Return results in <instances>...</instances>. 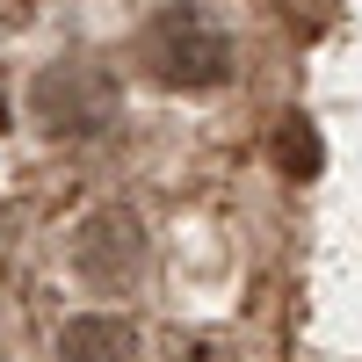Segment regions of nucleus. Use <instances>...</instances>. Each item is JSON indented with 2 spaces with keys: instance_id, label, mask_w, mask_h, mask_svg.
Wrapping results in <instances>:
<instances>
[{
  "instance_id": "nucleus-2",
  "label": "nucleus",
  "mask_w": 362,
  "mask_h": 362,
  "mask_svg": "<svg viewBox=\"0 0 362 362\" xmlns=\"http://www.w3.org/2000/svg\"><path fill=\"white\" fill-rule=\"evenodd\" d=\"M73 268H80L87 290H109V297L131 290L145 276V225H138V210H124V203L95 210V218L73 232Z\"/></svg>"
},
{
  "instance_id": "nucleus-4",
  "label": "nucleus",
  "mask_w": 362,
  "mask_h": 362,
  "mask_svg": "<svg viewBox=\"0 0 362 362\" xmlns=\"http://www.w3.org/2000/svg\"><path fill=\"white\" fill-rule=\"evenodd\" d=\"M138 355V326L124 312H80L58 334V362H131Z\"/></svg>"
},
{
  "instance_id": "nucleus-3",
  "label": "nucleus",
  "mask_w": 362,
  "mask_h": 362,
  "mask_svg": "<svg viewBox=\"0 0 362 362\" xmlns=\"http://www.w3.org/2000/svg\"><path fill=\"white\" fill-rule=\"evenodd\" d=\"M29 102H37V124L51 138H87V131H102L116 116V80L102 66L66 58V66H51L37 87H29Z\"/></svg>"
},
{
  "instance_id": "nucleus-5",
  "label": "nucleus",
  "mask_w": 362,
  "mask_h": 362,
  "mask_svg": "<svg viewBox=\"0 0 362 362\" xmlns=\"http://www.w3.org/2000/svg\"><path fill=\"white\" fill-rule=\"evenodd\" d=\"M268 153H276V167H283L290 181H312L319 160H326V145H319V131H312V116H283L276 138H268Z\"/></svg>"
},
{
  "instance_id": "nucleus-1",
  "label": "nucleus",
  "mask_w": 362,
  "mask_h": 362,
  "mask_svg": "<svg viewBox=\"0 0 362 362\" xmlns=\"http://www.w3.org/2000/svg\"><path fill=\"white\" fill-rule=\"evenodd\" d=\"M145 66H153L160 87L203 95V87H225V80H232V44H225L196 8H167L153 29H145Z\"/></svg>"
}]
</instances>
